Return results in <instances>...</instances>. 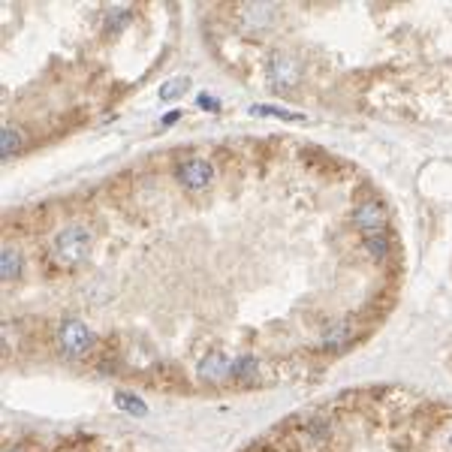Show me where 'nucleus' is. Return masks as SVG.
<instances>
[{
    "label": "nucleus",
    "mask_w": 452,
    "mask_h": 452,
    "mask_svg": "<svg viewBox=\"0 0 452 452\" xmlns=\"http://www.w3.org/2000/svg\"><path fill=\"white\" fill-rule=\"evenodd\" d=\"M350 223L356 226V229L365 235H380V232H386V226H389V211L380 202H359L356 208L350 211Z\"/></svg>",
    "instance_id": "4"
},
{
    "label": "nucleus",
    "mask_w": 452,
    "mask_h": 452,
    "mask_svg": "<svg viewBox=\"0 0 452 452\" xmlns=\"http://www.w3.org/2000/svg\"><path fill=\"white\" fill-rule=\"evenodd\" d=\"M3 452H24V449H18V446H6Z\"/></svg>",
    "instance_id": "15"
},
{
    "label": "nucleus",
    "mask_w": 452,
    "mask_h": 452,
    "mask_svg": "<svg viewBox=\"0 0 452 452\" xmlns=\"http://www.w3.org/2000/svg\"><path fill=\"white\" fill-rule=\"evenodd\" d=\"M232 362H235V356H226L223 350H211L202 362H199L196 374L202 377L205 383H229L232 380Z\"/></svg>",
    "instance_id": "5"
},
{
    "label": "nucleus",
    "mask_w": 452,
    "mask_h": 452,
    "mask_svg": "<svg viewBox=\"0 0 452 452\" xmlns=\"http://www.w3.org/2000/svg\"><path fill=\"white\" fill-rule=\"evenodd\" d=\"M22 271H24V257L13 244H3V253H0V275H3V280L22 277Z\"/></svg>",
    "instance_id": "9"
},
{
    "label": "nucleus",
    "mask_w": 452,
    "mask_h": 452,
    "mask_svg": "<svg viewBox=\"0 0 452 452\" xmlns=\"http://www.w3.org/2000/svg\"><path fill=\"white\" fill-rule=\"evenodd\" d=\"M90 248H94V232L81 223H72V226H63V229L51 239L49 259H51V266H58L63 271H72L88 259Z\"/></svg>",
    "instance_id": "1"
},
{
    "label": "nucleus",
    "mask_w": 452,
    "mask_h": 452,
    "mask_svg": "<svg viewBox=\"0 0 452 452\" xmlns=\"http://www.w3.org/2000/svg\"><path fill=\"white\" fill-rule=\"evenodd\" d=\"M118 404L127 407V410H133V413H145V407H142L139 401H136V398L130 401V395H118Z\"/></svg>",
    "instance_id": "14"
},
{
    "label": "nucleus",
    "mask_w": 452,
    "mask_h": 452,
    "mask_svg": "<svg viewBox=\"0 0 452 452\" xmlns=\"http://www.w3.org/2000/svg\"><path fill=\"white\" fill-rule=\"evenodd\" d=\"M362 248H365L374 259H383V257H389V250H392V241H389L386 232H380V235H368V239H362Z\"/></svg>",
    "instance_id": "11"
},
{
    "label": "nucleus",
    "mask_w": 452,
    "mask_h": 452,
    "mask_svg": "<svg viewBox=\"0 0 452 452\" xmlns=\"http://www.w3.org/2000/svg\"><path fill=\"white\" fill-rule=\"evenodd\" d=\"M18 151H22V130H15V127H3V133H0V154H3V160L15 157Z\"/></svg>",
    "instance_id": "10"
},
{
    "label": "nucleus",
    "mask_w": 452,
    "mask_h": 452,
    "mask_svg": "<svg viewBox=\"0 0 452 452\" xmlns=\"http://www.w3.org/2000/svg\"><path fill=\"white\" fill-rule=\"evenodd\" d=\"M262 374V368H259V359L257 356H250V353H239L232 362V380L235 383H241V386H250V383H257Z\"/></svg>",
    "instance_id": "8"
},
{
    "label": "nucleus",
    "mask_w": 452,
    "mask_h": 452,
    "mask_svg": "<svg viewBox=\"0 0 452 452\" xmlns=\"http://www.w3.org/2000/svg\"><path fill=\"white\" fill-rule=\"evenodd\" d=\"M268 76H271V88H280V90H289L293 85H298V63L286 54H277L275 60L268 63Z\"/></svg>",
    "instance_id": "7"
},
{
    "label": "nucleus",
    "mask_w": 452,
    "mask_h": 452,
    "mask_svg": "<svg viewBox=\"0 0 452 452\" xmlns=\"http://www.w3.org/2000/svg\"><path fill=\"white\" fill-rule=\"evenodd\" d=\"M356 334H359L356 320L344 316V320H334L329 329L320 334V347H323V350H332V353H341V350H347L350 344L356 341Z\"/></svg>",
    "instance_id": "6"
},
{
    "label": "nucleus",
    "mask_w": 452,
    "mask_h": 452,
    "mask_svg": "<svg viewBox=\"0 0 452 452\" xmlns=\"http://www.w3.org/2000/svg\"><path fill=\"white\" fill-rule=\"evenodd\" d=\"M214 178H217V169L208 157H187L175 166V181L187 193H202V190L214 184Z\"/></svg>",
    "instance_id": "3"
},
{
    "label": "nucleus",
    "mask_w": 452,
    "mask_h": 452,
    "mask_svg": "<svg viewBox=\"0 0 452 452\" xmlns=\"http://www.w3.org/2000/svg\"><path fill=\"white\" fill-rule=\"evenodd\" d=\"M187 90V79H172V81H166V85L160 88V99H175V97H181Z\"/></svg>",
    "instance_id": "12"
},
{
    "label": "nucleus",
    "mask_w": 452,
    "mask_h": 452,
    "mask_svg": "<svg viewBox=\"0 0 452 452\" xmlns=\"http://www.w3.org/2000/svg\"><path fill=\"white\" fill-rule=\"evenodd\" d=\"M97 344L94 329L85 320H63L58 325V347L67 359H85Z\"/></svg>",
    "instance_id": "2"
},
{
    "label": "nucleus",
    "mask_w": 452,
    "mask_h": 452,
    "mask_svg": "<svg viewBox=\"0 0 452 452\" xmlns=\"http://www.w3.org/2000/svg\"><path fill=\"white\" fill-rule=\"evenodd\" d=\"M127 22H130V13H127V9H108L106 13V27L108 31H121Z\"/></svg>",
    "instance_id": "13"
}]
</instances>
